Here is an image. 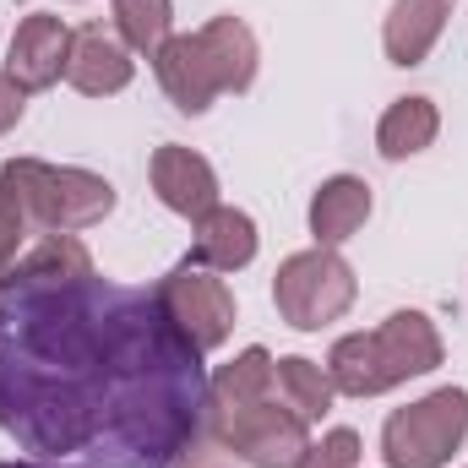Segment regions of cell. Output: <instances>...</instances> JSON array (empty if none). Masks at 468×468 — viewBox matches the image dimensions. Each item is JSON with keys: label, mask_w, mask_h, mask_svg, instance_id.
<instances>
[{"label": "cell", "mask_w": 468, "mask_h": 468, "mask_svg": "<svg viewBox=\"0 0 468 468\" xmlns=\"http://www.w3.org/2000/svg\"><path fill=\"white\" fill-rule=\"evenodd\" d=\"M207 420L202 349L153 289L44 234L0 278V431L44 468H175Z\"/></svg>", "instance_id": "obj_1"}, {"label": "cell", "mask_w": 468, "mask_h": 468, "mask_svg": "<svg viewBox=\"0 0 468 468\" xmlns=\"http://www.w3.org/2000/svg\"><path fill=\"white\" fill-rule=\"evenodd\" d=\"M436 365H441V333L420 311H398L376 333H349L327 354V376L349 398H376V392H387L409 376H425Z\"/></svg>", "instance_id": "obj_2"}, {"label": "cell", "mask_w": 468, "mask_h": 468, "mask_svg": "<svg viewBox=\"0 0 468 468\" xmlns=\"http://www.w3.org/2000/svg\"><path fill=\"white\" fill-rule=\"evenodd\" d=\"M0 180L16 191L27 224L44 234H77L93 229L99 218H110L115 207V186L104 175L88 169H60V164H38V158H11L0 169Z\"/></svg>", "instance_id": "obj_3"}, {"label": "cell", "mask_w": 468, "mask_h": 468, "mask_svg": "<svg viewBox=\"0 0 468 468\" xmlns=\"http://www.w3.org/2000/svg\"><path fill=\"white\" fill-rule=\"evenodd\" d=\"M468 436V392L463 387H436L431 398L398 409L381 431V458L387 468H447L452 452Z\"/></svg>", "instance_id": "obj_4"}, {"label": "cell", "mask_w": 468, "mask_h": 468, "mask_svg": "<svg viewBox=\"0 0 468 468\" xmlns=\"http://www.w3.org/2000/svg\"><path fill=\"white\" fill-rule=\"evenodd\" d=\"M272 300H278V316L300 333H316L327 322H338L354 305V267L333 250V245H316V250H294L278 278H272Z\"/></svg>", "instance_id": "obj_5"}, {"label": "cell", "mask_w": 468, "mask_h": 468, "mask_svg": "<svg viewBox=\"0 0 468 468\" xmlns=\"http://www.w3.org/2000/svg\"><path fill=\"white\" fill-rule=\"evenodd\" d=\"M202 425L250 468H300L305 447H311L305 420L294 409H278V398L250 403V409H207Z\"/></svg>", "instance_id": "obj_6"}, {"label": "cell", "mask_w": 468, "mask_h": 468, "mask_svg": "<svg viewBox=\"0 0 468 468\" xmlns=\"http://www.w3.org/2000/svg\"><path fill=\"white\" fill-rule=\"evenodd\" d=\"M158 305L169 311V322L197 344V349H218L224 338L234 333V294L229 283L213 272V267H197L191 256L175 267V272H164L158 278Z\"/></svg>", "instance_id": "obj_7"}, {"label": "cell", "mask_w": 468, "mask_h": 468, "mask_svg": "<svg viewBox=\"0 0 468 468\" xmlns=\"http://www.w3.org/2000/svg\"><path fill=\"white\" fill-rule=\"evenodd\" d=\"M66 60H71V27L60 16H49V11H33L11 38L5 77L22 93H38V88H55L66 77Z\"/></svg>", "instance_id": "obj_8"}, {"label": "cell", "mask_w": 468, "mask_h": 468, "mask_svg": "<svg viewBox=\"0 0 468 468\" xmlns=\"http://www.w3.org/2000/svg\"><path fill=\"white\" fill-rule=\"evenodd\" d=\"M153 191H158V202L169 213H180L191 224L218 207V175H213V164L202 153H191V147H175V142L153 153Z\"/></svg>", "instance_id": "obj_9"}, {"label": "cell", "mask_w": 468, "mask_h": 468, "mask_svg": "<svg viewBox=\"0 0 468 468\" xmlns=\"http://www.w3.org/2000/svg\"><path fill=\"white\" fill-rule=\"evenodd\" d=\"M153 71H158L164 93L175 99V110H186V115H202V110L224 93V88H218V71H213V60H207V49H202L197 33L164 38V49L153 55Z\"/></svg>", "instance_id": "obj_10"}, {"label": "cell", "mask_w": 468, "mask_h": 468, "mask_svg": "<svg viewBox=\"0 0 468 468\" xmlns=\"http://www.w3.org/2000/svg\"><path fill=\"white\" fill-rule=\"evenodd\" d=\"M131 49L120 44L110 27H77L71 33V60H66V82L88 99H104V93H120L131 82Z\"/></svg>", "instance_id": "obj_11"}, {"label": "cell", "mask_w": 468, "mask_h": 468, "mask_svg": "<svg viewBox=\"0 0 468 468\" xmlns=\"http://www.w3.org/2000/svg\"><path fill=\"white\" fill-rule=\"evenodd\" d=\"M447 16H452V0H392L387 27H381L387 60L392 66H420L431 55V44L441 38Z\"/></svg>", "instance_id": "obj_12"}, {"label": "cell", "mask_w": 468, "mask_h": 468, "mask_svg": "<svg viewBox=\"0 0 468 468\" xmlns=\"http://www.w3.org/2000/svg\"><path fill=\"white\" fill-rule=\"evenodd\" d=\"M191 261L213 267V272H239L256 261V224L239 207H213L207 218H197V239H191Z\"/></svg>", "instance_id": "obj_13"}, {"label": "cell", "mask_w": 468, "mask_h": 468, "mask_svg": "<svg viewBox=\"0 0 468 468\" xmlns=\"http://www.w3.org/2000/svg\"><path fill=\"white\" fill-rule=\"evenodd\" d=\"M365 218H370V186L354 180V175H333L311 197V234H316V245H344Z\"/></svg>", "instance_id": "obj_14"}, {"label": "cell", "mask_w": 468, "mask_h": 468, "mask_svg": "<svg viewBox=\"0 0 468 468\" xmlns=\"http://www.w3.org/2000/svg\"><path fill=\"white\" fill-rule=\"evenodd\" d=\"M197 38H202V49H207V60H213L224 93H245V88L256 82V33H250L239 16H213Z\"/></svg>", "instance_id": "obj_15"}, {"label": "cell", "mask_w": 468, "mask_h": 468, "mask_svg": "<svg viewBox=\"0 0 468 468\" xmlns=\"http://www.w3.org/2000/svg\"><path fill=\"white\" fill-rule=\"evenodd\" d=\"M272 365H278V359L267 349H245L234 365H224L218 376H207V409H250V403L278 398Z\"/></svg>", "instance_id": "obj_16"}, {"label": "cell", "mask_w": 468, "mask_h": 468, "mask_svg": "<svg viewBox=\"0 0 468 468\" xmlns=\"http://www.w3.org/2000/svg\"><path fill=\"white\" fill-rule=\"evenodd\" d=\"M272 387H278L283 409H294L305 425H316V420L333 409V398H338L333 376H327L316 359H305V354H289V359H278V365H272Z\"/></svg>", "instance_id": "obj_17"}, {"label": "cell", "mask_w": 468, "mask_h": 468, "mask_svg": "<svg viewBox=\"0 0 468 468\" xmlns=\"http://www.w3.org/2000/svg\"><path fill=\"white\" fill-rule=\"evenodd\" d=\"M436 131H441V115H436V104L431 99H398L381 125H376V147H381V158H414V153H425L431 142H436Z\"/></svg>", "instance_id": "obj_18"}, {"label": "cell", "mask_w": 468, "mask_h": 468, "mask_svg": "<svg viewBox=\"0 0 468 468\" xmlns=\"http://www.w3.org/2000/svg\"><path fill=\"white\" fill-rule=\"evenodd\" d=\"M169 0H115V27L120 38H125V49H136V55H158L164 49V38H169Z\"/></svg>", "instance_id": "obj_19"}, {"label": "cell", "mask_w": 468, "mask_h": 468, "mask_svg": "<svg viewBox=\"0 0 468 468\" xmlns=\"http://www.w3.org/2000/svg\"><path fill=\"white\" fill-rule=\"evenodd\" d=\"M300 468H359V436L354 431H327L322 441H311L305 447V458H300Z\"/></svg>", "instance_id": "obj_20"}, {"label": "cell", "mask_w": 468, "mask_h": 468, "mask_svg": "<svg viewBox=\"0 0 468 468\" xmlns=\"http://www.w3.org/2000/svg\"><path fill=\"white\" fill-rule=\"evenodd\" d=\"M22 234H27V213L16 202V191L0 180V278L16 267V250H22Z\"/></svg>", "instance_id": "obj_21"}, {"label": "cell", "mask_w": 468, "mask_h": 468, "mask_svg": "<svg viewBox=\"0 0 468 468\" xmlns=\"http://www.w3.org/2000/svg\"><path fill=\"white\" fill-rule=\"evenodd\" d=\"M175 468H239V458H234L229 447H224V441L202 425V431L186 441V452L175 458Z\"/></svg>", "instance_id": "obj_22"}, {"label": "cell", "mask_w": 468, "mask_h": 468, "mask_svg": "<svg viewBox=\"0 0 468 468\" xmlns=\"http://www.w3.org/2000/svg\"><path fill=\"white\" fill-rule=\"evenodd\" d=\"M22 104H27V93H22V88H16V82L0 71V136H5V131L22 120Z\"/></svg>", "instance_id": "obj_23"}, {"label": "cell", "mask_w": 468, "mask_h": 468, "mask_svg": "<svg viewBox=\"0 0 468 468\" xmlns=\"http://www.w3.org/2000/svg\"><path fill=\"white\" fill-rule=\"evenodd\" d=\"M0 468H44V463H0Z\"/></svg>", "instance_id": "obj_24"}]
</instances>
